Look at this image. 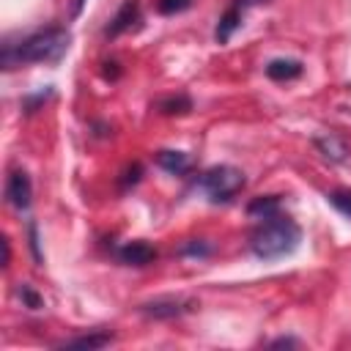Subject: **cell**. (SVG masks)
<instances>
[{"label": "cell", "mask_w": 351, "mask_h": 351, "mask_svg": "<svg viewBox=\"0 0 351 351\" xmlns=\"http://www.w3.org/2000/svg\"><path fill=\"white\" fill-rule=\"evenodd\" d=\"M299 239H302L299 225L291 217L274 211V214L261 217L258 228L250 236V247H252V252L258 258L274 261V258H282V255L293 252L296 244H299Z\"/></svg>", "instance_id": "cell-1"}, {"label": "cell", "mask_w": 351, "mask_h": 351, "mask_svg": "<svg viewBox=\"0 0 351 351\" xmlns=\"http://www.w3.org/2000/svg\"><path fill=\"white\" fill-rule=\"evenodd\" d=\"M110 343V335H88V337H74V340H66L63 346L66 348H101Z\"/></svg>", "instance_id": "cell-9"}, {"label": "cell", "mask_w": 351, "mask_h": 351, "mask_svg": "<svg viewBox=\"0 0 351 351\" xmlns=\"http://www.w3.org/2000/svg\"><path fill=\"white\" fill-rule=\"evenodd\" d=\"M329 203H332L343 217L351 219V189H335V192L329 195Z\"/></svg>", "instance_id": "cell-11"}, {"label": "cell", "mask_w": 351, "mask_h": 351, "mask_svg": "<svg viewBox=\"0 0 351 351\" xmlns=\"http://www.w3.org/2000/svg\"><path fill=\"white\" fill-rule=\"evenodd\" d=\"M134 16H137V3H134V0H126V3H123V8L118 11V16L112 19V25H110V30H107V33H112V36H115V33L126 30V27L132 25V19H134Z\"/></svg>", "instance_id": "cell-7"}, {"label": "cell", "mask_w": 351, "mask_h": 351, "mask_svg": "<svg viewBox=\"0 0 351 351\" xmlns=\"http://www.w3.org/2000/svg\"><path fill=\"white\" fill-rule=\"evenodd\" d=\"M148 313L151 315H176V313H181V307H178V302H167V304L156 302V304H148Z\"/></svg>", "instance_id": "cell-13"}, {"label": "cell", "mask_w": 351, "mask_h": 351, "mask_svg": "<svg viewBox=\"0 0 351 351\" xmlns=\"http://www.w3.org/2000/svg\"><path fill=\"white\" fill-rule=\"evenodd\" d=\"M66 49H69V33L66 30H58V27L55 30H41V33H33V36L22 38L14 47H5L3 63L8 69L19 66V63H49V60H58Z\"/></svg>", "instance_id": "cell-2"}, {"label": "cell", "mask_w": 351, "mask_h": 351, "mask_svg": "<svg viewBox=\"0 0 351 351\" xmlns=\"http://www.w3.org/2000/svg\"><path fill=\"white\" fill-rule=\"evenodd\" d=\"M189 3H192V0H156V8H159L162 14H178V11L189 8Z\"/></svg>", "instance_id": "cell-12"}, {"label": "cell", "mask_w": 351, "mask_h": 351, "mask_svg": "<svg viewBox=\"0 0 351 351\" xmlns=\"http://www.w3.org/2000/svg\"><path fill=\"white\" fill-rule=\"evenodd\" d=\"M5 195H8V200H11L16 208H27V206H30V197H33L30 178H27L22 170L11 173V176H8V184H5Z\"/></svg>", "instance_id": "cell-4"}, {"label": "cell", "mask_w": 351, "mask_h": 351, "mask_svg": "<svg viewBox=\"0 0 351 351\" xmlns=\"http://www.w3.org/2000/svg\"><path fill=\"white\" fill-rule=\"evenodd\" d=\"M247 3H261V0H247Z\"/></svg>", "instance_id": "cell-14"}, {"label": "cell", "mask_w": 351, "mask_h": 351, "mask_svg": "<svg viewBox=\"0 0 351 351\" xmlns=\"http://www.w3.org/2000/svg\"><path fill=\"white\" fill-rule=\"evenodd\" d=\"M159 165L170 173H184L189 167V159L181 154V151H162L159 154Z\"/></svg>", "instance_id": "cell-8"}, {"label": "cell", "mask_w": 351, "mask_h": 351, "mask_svg": "<svg viewBox=\"0 0 351 351\" xmlns=\"http://www.w3.org/2000/svg\"><path fill=\"white\" fill-rule=\"evenodd\" d=\"M236 27H239V11L233 8V11H228V14L222 16V22H219V27H217V41H228Z\"/></svg>", "instance_id": "cell-10"}, {"label": "cell", "mask_w": 351, "mask_h": 351, "mask_svg": "<svg viewBox=\"0 0 351 351\" xmlns=\"http://www.w3.org/2000/svg\"><path fill=\"white\" fill-rule=\"evenodd\" d=\"M118 255H121V261L123 263H132V266H145V263H151L154 261V247H148L145 241H129V244H123L121 250H118Z\"/></svg>", "instance_id": "cell-5"}, {"label": "cell", "mask_w": 351, "mask_h": 351, "mask_svg": "<svg viewBox=\"0 0 351 351\" xmlns=\"http://www.w3.org/2000/svg\"><path fill=\"white\" fill-rule=\"evenodd\" d=\"M266 74L271 80H293L302 74V63L299 60H291V58H277L266 66Z\"/></svg>", "instance_id": "cell-6"}, {"label": "cell", "mask_w": 351, "mask_h": 351, "mask_svg": "<svg viewBox=\"0 0 351 351\" xmlns=\"http://www.w3.org/2000/svg\"><path fill=\"white\" fill-rule=\"evenodd\" d=\"M200 186L211 200H230L244 186V176H241V170H236L230 165H219V167H211L203 173Z\"/></svg>", "instance_id": "cell-3"}, {"label": "cell", "mask_w": 351, "mask_h": 351, "mask_svg": "<svg viewBox=\"0 0 351 351\" xmlns=\"http://www.w3.org/2000/svg\"><path fill=\"white\" fill-rule=\"evenodd\" d=\"M80 3H82V0H80Z\"/></svg>", "instance_id": "cell-15"}]
</instances>
